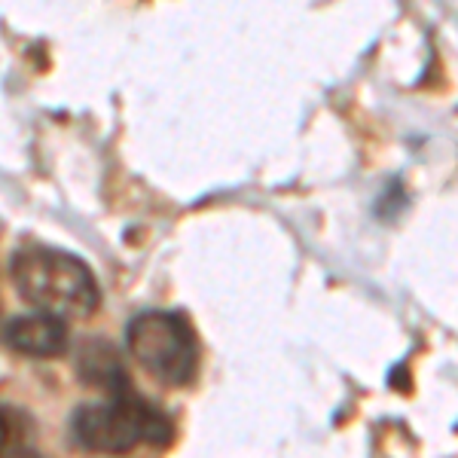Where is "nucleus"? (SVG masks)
Instances as JSON below:
<instances>
[{"label": "nucleus", "instance_id": "obj_7", "mask_svg": "<svg viewBox=\"0 0 458 458\" xmlns=\"http://www.w3.org/2000/svg\"><path fill=\"white\" fill-rule=\"evenodd\" d=\"M0 229H4V224H0Z\"/></svg>", "mask_w": 458, "mask_h": 458}, {"label": "nucleus", "instance_id": "obj_6", "mask_svg": "<svg viewBox=\"0 0 458 458\" xmlns=\"http://www.w3.org/2000/svg\"><path fill=\"white\" fill-rule=\"evenodd\" d=\"M0 455H37V422L16 403H0Z\"/></svg>", "mask_w": 458, "mask_h": 458}, {"label": "nucleus", "instance_id": "obj_2", "mask_svg": "<svg viewBox=\"0 0 458 458\" xmlns=\"http://www.w3.org/2000/svg\"><path fill=\"white\" fill-rule=\"evenodd\" d=\"M71 440L89 453H129L141 443L162 449L174 440V422L157 403L123 388L107 403L77 406L71 412Z\"/></svg>", "mask_w": 458, "mask_h": 458}, {"label": "nucleus", "instance_id": "obj_1", "mask_svg": "<svg viewBox=\"0 0 458 458\" xmlns=\"http://www.w3.org/2000/svg\"><path fill=\"white\" fill-rule=\"evenodd\" d=\"M13 282L19 297L58 318H89L101 306L92 269L68 250L28 245L13 254Z\"/></svg>", "mask_w": 458, "mask_h": 458}, {"label": "nucleus", "instance_id": "obj_5", "mask_svg": "<svg viewBox=\"0 0 458 458\" xmlns=\"http://www.w3.org/2000/svg\"><path fill=\"white\" fill-rule=\"evenodd\" d=\"M77 373L86 386L105 388L107 394H116V391L129 388V373H125L116 349H110L107 343H89L86 349H80Z\"/></svg>", "mask_w": 458, "mask_h": 458}, {"label": "nucleus", "instance_id": "obj_4", "mask_svg": "<svg viewBox=\"0 0 458 458\" xmlns=\"http://www.w3.org/2000/svg\"><path fill=\"white\" fill-rule=\"evenodd\" d=\"M4 343L28 358H55L68 349V324L64 318L37 309L34 315H19L6 321Z\"/></svg>", "mask_w": 458, "mask_h": 458}, {"label": "nucleus", "instance_id": "obj_3", "mask_svg": "<svg viewBox=\"0 0 458 458\" xmlns=\"http://www.w3.org/2000/svg\"><path fill=\"white\" fill-rule=\"evenodd\" d=\"M125 349L162 386L183 388L199 370V343L187 318L162 309L138 312L125 327Z\"/></svg>", "mask_w": 458, "mask_h": 458}]
</instances>
